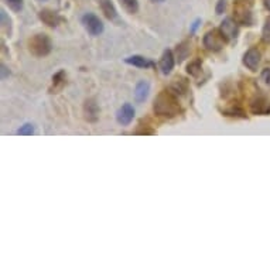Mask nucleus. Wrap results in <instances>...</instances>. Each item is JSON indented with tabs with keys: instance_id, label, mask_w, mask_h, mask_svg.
Instances as JSON below:
<instances>
[{
	"instance_id": "nucleus-18",
	"label": "nucleus",
	"mask_w": 270,
	"mask_h": 270,
	"mask_svg": "<svg viewBox=\"0 0 270 270\" xmlns=\"http://www.w3.org/2000/svg\"><path fill=\"white\" fill-rule=\"evenodd\" d=\"M187 73L191 75V76H198V75L202 73V65H201V62L199 61H193L190 62L188 65H187Z\"/></svg>"
},
{
	"instance_id": "nucleus-29",
	"label": "nucleus",
	"mask_w": 270,
	"mask_h": 270,
	"mask_svg": "<svg viewBox=\"0 0 270 270\" xmlns=\"http://www.w3.org/2000/svg\"><path fill=\"white\" fill-rule=\"evenodd\" d=\"M263 4H265V7L270 12V0H263Z\"/></svg>"
},
{
	"instance_id": "nucleus-22",
	"label": "nucleus",
	"mask_w": 270,
	"mask_h": 270,
	"mask_svg": "<svg viewBox=\"0 0 270 270\" xmlns=\"http://www.w3.org/2000/svg\"><path fill=\"white\" fill-rule=\"evenodd\" d=\"M6 3L9 4V7L13 12H22L23 6H25V0H6Z\"/></svg>"
},
{
	"instance_id": "nucleus-10",
	"label": "nucleus",
	"mask_w": 270,
	"mask_h": 270,
	"mask_svg": "<svg viewBox=\"0 0 270 270\" xmlns=\"http://www.w3.org/2000/svg\"><path fill=\"white\" fill-rule=\"evenodd\" d=\"M135 118V108L130 103H124L122 108L116 113V121L122 126H127Z\"/></svg>"
},
{
	"instance_id": "nucleus-13",
	"label": "nucleus",
	"mask_w": 270,
	"mask_h": 270,
	"mask_svg": "<svg viewBox=\"0 0 270 270\" xmlns=\"http://www.w3.org/2000/svg\"><path fill=\"white\" fill-rule=\"evenodd\" d=\"M99 6L102 9V13L105 14V17L108 20H115L118 17V12H116V7L113 6L111 0H99Z\"/></svg>"
},
{
	"instance_id": "nucleus-32",
	"label": "nucleus",
	"mask_w": 270,
	"mask_h": 270,
	"mask_svg": "<svg viewBox=\"0 0 270 270\" xmlns=\"http://www.w3.org/2000/svg\"><path fill=\"white\" fill-rule=\"evenodd\" d=\"M40 1H44V0H40Z\"/></svg>"
},
{
	"instance_id": "nucleus-11",
	"label": "nucleus",
	"mask_w": 270,
	"mask_h": 270,
	"mask_svg": "<svg viewBox=\"0 0 270 270\" xmlns=\"http://www.w3.org/2000/svg\"><path fill=\"white\" fill-rule=\"evenodd\" d=\"M174 68V55L172 49H166L160 60V70L164 75H169Z\"/></svg>"
},
{
	"instance_id": "nucleus-8",
	"label": "nucleus",
	"mask_w": 270,
	"mask_h": 270,
	"mask_svg": "<svg viewBox=\"0 0 270 270\" xmlns=\"http://www.w3.org/2000/svg\"><path fill=\"white\" fill-rule=\"evenodd\" d=\"M260 58H262V54L258 49H249L244 55V65L246 68H249L250 71H256L260 64Z\"/></svg>"
},
{
	"instance_id": "nucleus-15",
	"label": "nucleus",
	"mask_w": 270,
	"mask_h": 270,
	"mask_svg": "<svg viewBox=\"0 0 270 270\" xmlns=\"http://www.w3.org/2000/svg\"><path fill=\"white\" fill-rule=\"evenodd\" d=\"M126 64H130L133 67H139V68H148V67H153L154 64L151 61H148L147 58L142 57V55H132L129 58L124 60Z\"/></svg>"
},
{
	"instance_id": "nucleus-25",
	"label": "nucleus",
	"mask_w": 270,
	"mask_h": 270,
	"mask_svg": "<svg viewBox=\"0 0 270 270\" xmlns=\"http://www.w3.org/2000/svg\"><path fill=\"white\" fill-rule=\"evenodd\" d=\"M262 36H263V40L270 43V19L266 20V25L263 27V31H262Z\"/></svg>"
},
{
	"instance_id": "nucleus-12",
	"label": "nucleus",
	"mask_w": 270,
	"mask_h": 270,
	"mask_svg": "<svg viewBox=\"0 0 270 270\" xmlns=\"http://www.w3.org/2000/svg\"><path fill=\"white\" fill-rule=\"evenodd\" d=\"M84 112H85V118L89 122H95L98 119V105L94 99H88L85 102V106H84Z\"/></svg>"
},
{
	"instance_id": "nucleus-28",
	"label": "nucleus",
	"mask_w": 270,
	"mask_h": 270,
	"mask_svg": "<svg viewBox=\"0 0 270 270\" xmlns=\"http://www.w3.org/2000/svg\"><path fill=\"white\" fill-rule=\"evenodd\" d=\"M136 135H154V130H151V129H143V130H136Z\"/></svg>"
},
{
	"instance_id": "nucleus-1",
	"label": "nucleus",
	"mask_w": 270,
	"mask_h": 270,
	"mask_svg": "<svg viewBox=\"0 0 270 270\" xmlns=\"http://www.w3.org/2000/svg\"><path fill=\"white\" fill-rule=\"evenodd\" d=\"M153 111L157 116L172 119V118H175L181 113V106H180L178 100L174 97L172 92L163 91L154 99Z\"/></svg>"
},
{
	"instance_id": "nucleus-5",
	"label": "nucleus",
	"mask_w": 270,
	"mask_h": 270,
	"mask_svg": "<svg viewBox=\"0 0 270 270\" xmlns=\"http://www.w3.org/2000/svg\"><path fill=\"white\" fill-rule=\"evenodd\" d=\"M82 25L91 36H99L103 33V25L94 13H85L82 16Z\"/></svg>"
},
{
	"instance_id": "nucleus-24",
	"label": "nucleus",
	"mask_w": 270,
	"mask_h": 270,
	"mask_svg": "<svg viewBox=\"0 0 270 270\" xmlns=\"http://www.w3.org/2000/svg\"><path fill=\"white\" fill-rule=\"evenodd\" d=\"M226 115H229V116H241V118H246L245 112L242 111L241 108H232V109H228V111H225Z\"/></svg>"
},
{
	"instance_id": "nucleus-20",
	"label": "nucleus",
	"mask_w": 270,
	"mask_h": 270,
	"mask_svg": "<svg viewBox=\"0 0 270 270\" xmlns=\"http://www.w3.org/2000/svg\"><path fill=\"white\" fill-rule=\"evenodd\" d=\"M172 89L175 94H185L187 92V82L185 79L180 78V79H175V82L172 84Z\"/></svg>"
},
{
	"instance_id": "nucleus-4",
	"label": "nucleus",
	"mask_w": 270,
	"mask_h": 270,
	"mask_svg": "<svg viewBox=\"0 0 270 270\" xmlns=\"http://www.w3.org/2000/svg\"><path fill=\"white\" fill-rule=\"evenodd\" d=\"M225 40L226 38L222 36L221 31H218V30H211L208 31L205 36H204V40H202V43H204V47L209 51H220L223 47V44H225Z\"/></svg>"
},
{
	"instance_id": "nucleus-7",
	"label": "nucleus",
	"mask_w": 270,
	"mask_h": 270,
	"mask_svg": "<svg viewBox=\"0 0 270 270\" xmlns=\"http://www.w3.org/2000/svg\"><path fill=\"white\" fill-rule=\"evenodd\" d=\"M220 31L222 33V36L226 40H236L238 34H239V25L236 20L232 19H225L221 23V28Z\"/></svg>"
},
{
	"instance_id": "nucleus-27",
	"label": "nucleus",
	"mask_w": 270,
	"mask_h": 270,
	"mask_svg": "<svg viewBox=\"0 0 270 270\" xmlns=\"http://www.w3.org/2000/svg\"><path fill=\"white\" fill-rule=\"evenodd\" d=\"M262 79L270 85V70L269 68H266V70H263V73H262Z\"/></svg>"
},
{
	"instance_id": "nucleus-23",
	"label": "nucleus",
	"mask_w": 270,
	"mask_h": 270,
	"mask_svg": "<svg viewBox=\"0 0 270 270\" xmlns=\"http://www.w3.org/2000/svg\"><path fill=\"white\" fill-rule=\"evenodd\" d=\"M34 133V126L31 123H25L23 124L19 130H17V135L20 136H31Z\"/></svg>"
},
{
	"instance_id": "nucleus-30",
	"label": "nucleus",
	"mask_w": 270,
	"mask_h": 270,
	"mask_svg": "<svg viewBox=\"0 0 270 270\" xmlns=\"http://www.w3.org/2000/svg\"><path fill=\"white\" fill-rule=\"evenodd\" d=\"M6 71H7V68H6V67H4V65H1V78H4V76H6Z\"/></svg>"
},
{
	"instance_id": "nucleus-16",
	"label": "nucleus",
	"mask_w": 270,
	"mask_h": 270,
	"mask_svg": "<svg viewBox=\"0 0 270 270\" xmlns=\"http://www.w3.org/2000/svg\"><path fill=\"white\" fill-rule=\"evenodd\" d=\"M65 85V73L60 71L52 76V88L49 89L52 94H55L57 91H60L62 86Z\"/></svg>"
},
{
	"instance_id": "nucleus-6",
	"label": "nucleus",
	"mask_w": 270,
	"mask_h": 270,
	"mask_svg": "<svg viewBox=\"0 0 270 270\" xmlns=\"http://www.w3.org/2000/svg\"><path fill=\"white\" fill-rule=\"evenodd\" d=\"M250 112L260 116L270 115V99L266 97H256L250 102Z\"/></svg>"
},
{
	"instance_id": "nucleus-19",
	"label": "nucleus",
	"mask_w": 270,
	"mask_h": 270,
	"mask_svg": "<svg viewBox=\"0 0 270 270\" xmlns=\"http://www.w3.org/2000/svg\"><path fill=\"white\" fill-rule=\"evenodd\" d=\"M0 16H1V27L6 30V33L10 36L12 34V20H10V17H7V14L4 10H1L0 12Z\"/></svg>"
},
{
	"instance_id": "nucleus-26",
	"label": "nucleus",
	"mask_w": 270,
	"mask_h": 270,
	"mask_svg": "<svg viewBox=\"0 0 270 270\" xmlns=\"http://www.w3.org/2000/svg\"><path fill=\"white\" fill-rule=\"evenodd\" d=\"M225 9H226V0H218V3H217V14H222V13L225 12Z\"/></svg>"
},
{
	"instance_id": "nucleus-31",
	"label": "nucleus",
	"mask_w": 270,
	"mask_h": 270,
	"mask_svg": "<svg viewBox=\"0 0 270 270\" xmlns=\"http://www.w3.org/2000/svg\"><path fill=\"white\" fill-rule=\"evenodd\" d=\"M153 1H157V3H161V1H164V0H153Z\"/></svg>"
},
{
	"instance_id": "nucleus-14",
	"label": "nucleus",
	"mask_w": 270,
	"mask_h": 270,
	"mask_svg": "<svg viewBox=\"0 0 270 270\" xmlns=\"http://www.w3.org/2000/svg\"><path fill=\"white\" fill-rule=\"evenodd\" d=\"M148 92H150V84L146 81H140L137 86H136L135 91V98L137 102H143L146 100L148 97Z\"/></svg>"
},
{
	"instance_id": "nucleus-2",
	"label": "nucleus",
	"mask_w": 270,
	"mask_h": 270,
	"mask_svg": "<svg viewBox=\"0 0 270 270\" xmlns=\"http://www.w3.org/2000/svg\"><path fill=\"white\" fill-rule=\"evenodd\" d=\"M28 49L36 57H46L52 49V43L47 34L40 33L28 40Z\"/></svg>"
},
{
	"instance_id": "nucleus-9",
	"label": "nucleus",
	"mask_w": 270,
	"mask_h": 270,
	"mask_svg": "<svg viewBox=\"0 0 270 270\" xmlns=\"http://www.w3.org/2000/svg\"><path fill=\"white\" fill-rule=\"evenodd\" d=\"M38 17H40V20H41L44 25H49V27H52V28H54V27H58L60 23L62 22L60 14L52 12V10H49V9H43V10H40Z\"/></svg>"
},
{
	"instance_id": "nucleus-17",
	"label": "nucleus",
	"mask_w": 270,
	"mask_h": 270,
	"mask_svg": "<svg viewBox=\"0 0 270 270\" xmlns=\"http://www.w3.org/2000/svg\"><path fill=\"white\" fill-rule=\"evenodd\" d=\"M119 1L130 14H136L139 12V1L137 0H119Z\"/></svg>"
},
{
	"instance_id": "nucleus-3",
	"label": "nucleus",
	"mask_w": 270,
	"mask_h": 270,
	"mask_svg": "<svg viewBox=\"0 0 270 270\" xmlns=\"http://www.w3.org/2000/svg\"><path fill=\"white\" fill-rule=\"evenodd\" d=\"M233 17L239 25H252L253 17H252V4L249 0H236L233 3Z\"/></svg>"
},
{
	"instance_id": "nucleus-21",
	"label": "nucleus",
	"mask_w": 270,
	"mask_h": 270,
	"mask_svg": "<svg viewBox=\"0 0 270 270\" xmlns=\"http://www.w3.org/2000/svg\"><path fill=\"white\" fill-rule=\"evenodd\" d=\"M190 52V47H188V43H183L177 47V58L178 62H181L187 57V54Z\"/></svg>"
}]
</instances>
